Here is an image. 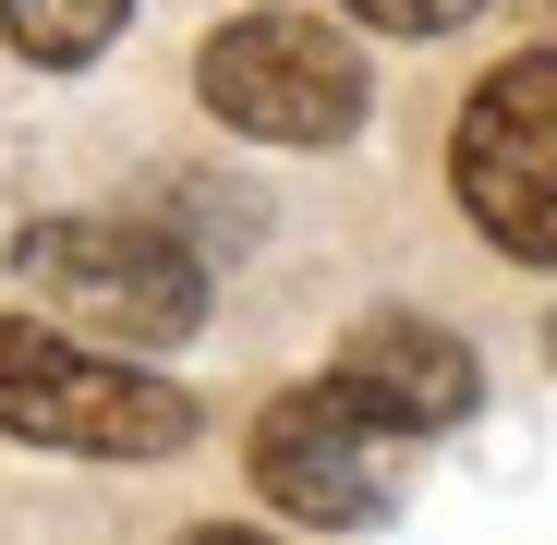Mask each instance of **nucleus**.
Returning <instances> with one entry per match:
<instances>
[{
    "label": "nucleus",
    "instance_id": "nucleus-1",
    "mask_svg": "<svg viewBox=\"0 0 557 545\" xmlns=\"http://www.w3.org/2000/svg\"><path fill=\"white\" fill-rule=\"evenodd\" d=\"M0 436L73 448V461H170V448H195V400L158 363L85 351L73 327H37V315H0Z\"/></svg>",
    "mask_w": 557,
    "mask_h": 545
},
{
    "label": "nucleus",
    "instance_id": "nucleus-2",
    "mask_svg": "<svg viewBox=\"0 0 557 545\" xmlns=\"http://www.w3.org/2000/svg\"><path fill=\"white\" fill-rule=\"evenodd\" d=\"M13 267L61 327L110 339V351H170L207 327V267L146 219H37L13 243Z\"/></svg>",
    "mask_w": 557,
    "mask_h": 545
},
{
    "label": "nucleus",
    "instance_id": "nucleus-3",
    "mask_svg": "<svg viewBox=\"0 0 557 545\" xmlns=\"http://www.w3.org/2000/svg\"><path fill=\"white\" fill-rule=\"evenodd\" d=\"M195 98H207L231 134H255V146H339V134L363 122V61H351V37L315 25V13H243V25L207 37Z\"/></svg>",
    "mask_w": 557,
    "mask_h": 545
},
{
    "label": "nucleus",
    "instance_id": "nucleus-4",
    "mask_svg": "<svg viewBox=\"0 0 557 545\" xmlns=\"http://www.w3.org/2000/svg\"><path fill=\"white\" fill-rule=\"evenodd\" d=\"M448 182L473 231L521 267H557V49L533 61H497L460 110V146H448Z\"/></svg>",
    "mask_w": 557,
    "mask_h": 545
},
{
    "label": "nucleus",
    "instance_id": "nucleus-5",
    "mask_svg": "<svg viewBox=\"0 0 557 545\" xmlns=\"http://www.w3.org/2000/svg\"><path fill=\"white\" fill-rule=\"evenodd\" d=\"M400 448L412 436H388L363 400H339L327 376L315 388H292V400H267L255 412V497L267 509H292V521H315V533H363V521H388L400 509Z\"/></svg>",
    "mask_w": 557,
    "mask_h": 545
},
{
    "label": "nucleus",
    "instance_id": "nucleus-6",
    "mask_svg": "<svg viewBox=\"0 0 557 545\" xmlns=\"http://www.w3.org/2000/svg\"><path fill=\"white\" fill-rule=\"evenodd\" d=\"M327 388L363 400L388 436H436V424H460V412L485 400L473 351H460L448 327H424V315H363V327L339 339V363H327Z\"/></svg>",
    "mask_w": 557,
    "mask_h": 545
},
{
    "label": "nucleus",
    "instance_id": "nucleus-7",
    "mask_svg": "<svg viewBox=\"0 0 557 545\" xmlns=\"http://www.w3.org/2000/svg\"><path fill=\"white\" fill-rule=\"evenodd\" d=\"M122 25H134V0H0V37H13L25 61H49V73L98 61Z\"/></svg>",
    "mask_w": 557,
    "mask_h": 545
},
{
    "label": "nucleus",
    "instance_id": "nucleus-8",
    "mask_svg": "<svg viewBox=\"0 0 557 545\" xmlns=\"http://www.w3.org/2000/svg\"><path fill=\"white\" fill-rule=\"evenodd\" d=\"M339 13H363V25H388V37H448V25H473L485 0H339Z\"/></svg>",
    "mask_w": 557,
    "mask_h": 545
},
{
    "label": "nucleus",
    "instance_id": "nucleus-9",
    "mask_svg": "<svg viewBox=\"0 0 557 545\" xmlns=\"http://www.w3.org/2000/svg\"><path fill=\"white\" fill-rule=\"evenodd\" d=\"M182 545H278V533H255V521H195Z\"/></svg>",
    "mask_w": 557,
    "mask_h": 545
},
{
    "label": "nucleus",
    "instance_id": "nucleus-10",
    "mask_svg": "<svg viewBox=\"0 0 557 545\" xmlns=\"http://www.w3.org/2000/svg\"><path fill=\"white\" fill-rule=\"evenodd\" d=\"M545 351H557V327H545Z\"/></svg>",
    "mask_w": 557,
    "mask_h": 545
}]
</instances>
